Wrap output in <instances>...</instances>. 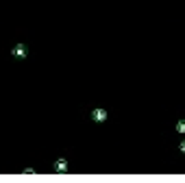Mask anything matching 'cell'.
I'll return each instance as SVG.
<instances>
[{
    "instance_id": "obj_1",
    "label": "cell",
    "mask_w": 185,
    "mask_h": 183,
    "mask_svg": "<svg viewBox=\"0 0 185 183\" xmlns=\"http://www.w3.org/2000/svg\"><path fill=\"white\" fill-rule=\"evenodd\" d=\"M176 131H179V133H185V120H181V122L176 124Z\"/></svg>"
},
{
    "instance_id": "obj_2",
    "label": "cell",
    "mask_w": 185,
    "mask_h": 183,
    "mask_svg": "<svg viewBox=\"0 0 185 183\" xmlns=\"http://www.w3.org/2000/svg\"><path fill=\"white\" fill-rule=\"evenodd\" d=\"M94 118H96V120H103V118H105V111H96V113H94Z\"/></svg>"
},
{
    "instance_id": "obj_3",
    "label": "cell",
    "mask_w": 185,
    "mask_h": 183,
    "mask_svg": "<svg viewBox=\"0 0 185 183\" xmlns=\"http://www.w3.org/2000/svg\"><path fill=\"white\" fill-rule=\"evenodd\" d=\"M179 148H181V153H185V140L181 142V146H179Z\"/></svg>"
}]
</instances>
